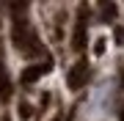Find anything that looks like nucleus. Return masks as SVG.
Segmentation results:
<instances>
[{
	"mask_svg": "<svg viewBox=\"0 0 124 121\" xmlns=\"http://www.w3.org/2000/svg\"><path fill=\"white\" fill-rule=\"evenodd\" d=\"M0 121H11V118H8V116H3V118H0Z\"/></svg>",
	"mask_w": 124,
	"mask_h": 121,
	"instance_id": "9",
	"label": "nucleus"
},
{
	"mask_svg": "<svg viewBox=\"0 0 124 121\" xmlns=\"http://www.w3.org/2000/svg\"><path fill=\"white\" fill-rule=\"evenodd\" d=\"M11 41L17 44V50L22 55H28V58H39V55H44V44L39 41L33 25L28 22V19H14V22H11Z\"/></svg>",
	"mask_w": 124,
	"mask_h": 121,
	"instance_id": "1",
	"label": "nucleus"
},
{
	"mask_svg": "<svg viewBox=\"0 0 124 121\" xmlns=\"http://www.w3.org/2000/svg\"><path fill=\"white\" fill-rule=\"evenodd\" d=\"M85 6L77 8V19H75V30H72V50L83 52L85 50V39H88V22H85Z\"/></svg>",
	"mask_w": 124,
	"mask_h": 121,
	"instance_id": "2",
	"label": "nucleus"
},
{
	"mask_svg": "<svg viewBox=\"0 0 124 121\" xmlns=\"http://www.w3.org/2000/svg\"><path fill=\"white\" fill-rule=\"evenodd\" d=\"M99 11H102V22H113V17L119 14V8H116L113 3H102Z\"/></svg>",
	"mask_w": 124,
	"mask_h": 121,
	"instance_id": "6",
	"label": "nucleus"
},
{
	"mask_svg": "<svg viewBox=\"0 0 124 121\" xmlns=\"http://www.w3.org/2000/svg\"><path fill=\"white\" fill-rule=\"evenodd\" d=\"M88 77H91V66H88V61H85V58H80L75 66L69 69L66 83H69V88H72V91H83V88H85V83H88Z\"/></svg>",
	"mask_w": 124,
	"mask_h": 121,
	"instance_id": "3",
	"label": "nucleus"
},
{
	"mask_svg": "<svg viewBox=\"0 0 124 121\" xmlns=\"http://www.w3.org/2000/svg\"><path fill=\"white\" fill-rule=\"evenodd\" d=\"M0 99H11V80L6 74V66H3V58H0Z\"/></svg>",
	"mask_w": 124,
	"mask_h": 121,
	"instance_id": "5",
	"label": "nucleus"
},
{
	"mask_svg": "<svg viewBox=\"0 0 124 121\" xmlns=\"http://www.w3.org/2000/svg\"><path fill=\"white\" fill-rule=\"evenodd\" d=\"M50 69H53V61H44V63H36V66H28L25 72H22V77H19V80H22V85H31V83L39 80L41 74H47Z\"/></svg>",
	"mask_w": 124,
	"mask_h": 121,
	"instance_id": "4",
	"label": "nucleus"
},
{
	"mask_svg": "<svg viewBox=\"0 0 124 121\" xmlns=\"http://www.w3.org/2000/svg\"><path fill=\"white\" fill-rule=\"evenodd\" d=\"M31 105H28V102H22V105H19V116H22V118H31Z\"/></svg>",
	"mask_w": 124,
	"mask_h": 121,
	"instance_id": "7",
	"label": "nucleus"
},
{
	"mask_svg": "<svg viewBox=\"0 0 124 121\" xmlns=\"http://www.w3.org/2000/svg\"><path fill=\"white\" fill-rule=\"evenodd\" d=\"M119 121H124V102H121V107H119Z\"/></svg>",
	"mask_w": 124,
	"mask_h": 121,
	"instance_id": "8",
	"label": "nucleus"
}]
</instances>
